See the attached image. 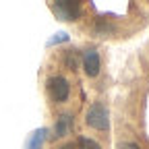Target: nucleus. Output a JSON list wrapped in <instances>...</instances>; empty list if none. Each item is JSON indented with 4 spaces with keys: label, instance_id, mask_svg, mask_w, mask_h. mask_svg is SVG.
I'll list each match as a JSON object with an SVG mask.
<instances>
[{
    "label": "nucleus",
    "instance_id": "obj_7",
    "mask_svg": "<svg viewBox=\"0 0 149 149\" xmlns=\"http://www.w3.org/2000/svg\"><path fill=\"white\" fill-rule=\"evenodd\" d=\"M93 31H95V35H100V37H106V35H112L116 31V27L112 25L110 21H106V19H97V23H95V27H93Z\"/></svg>",
    "mask_w": 149,
    "mask_h": 149
},
{
    "label": "nucleus",
    "instance_id": "obj_3",
    "mask_svg": "<svg viewBox=\"0 0 149 149\" xmlns=\"http://www.w3.org/2000/svg\"><path fill=\"white\" fill-rule=\"evenodd\" d=\"M48 91L54 102L58 104H64L70 95V83L64 79V77H50L48 79Z\"/></svg>",
    "mask_w": 149,
    "mask_h": 149
},
{
    "label": "nucleus",
    "instance_id": "obj_8",
    "mask_svg": "<svg viewBox=\"0 0 149 149\" xmlns=\"http://www.w3.org/2000/svg\"><path fill=\"white\" fill-rule=\"evenodd\" d=\"M77 145H79V149H102L97 141H93V139H89V137H79Z\"/></svg>",
    "mask_w": 149,
    "mask_h": 149
},
{
    "label": "nucleus",
    "instance_id": "obj_1",
    "mask_svg": "<svg viewBox=\"0 0 149 149\" xmlns=\"http://www.w3.org/2000/svg\"><path fill=\"white\" fill-rule=\"evenodd\" d=\"M85 124L91 126L93 130H108L110 128V110L104 102L91 104V108L85 114Z\"/></svg>",
    "mask_w": 149,
    "mask_h": 149
},
{
    "label": "nucleus",
    "instance_id": "obj_2",
    "mask_svg": "<svg viewBox=\"0 0 149 149\" xmlns=\"http://www.w3.org/2000/svg\"><path fill=\"white\" fill-rule=\"evenodd\" d=\"M52 10H54L56 19H60V21H77L81 17V4L70 2V0H58V2H54Z\"/></svg>",
    "mask_w": 149,
    "mask_h": 149
},
{
    "label": "nucleus",
    "instance_id": "obj_5",
    "mask_svg": "<svg viewBox=\"0 0 149 149\" xmlns=\"http://www.w3.org/2000/svg\"><path fill=\"white\" fill-rule=\"evenodd\" d=\"M72 124H74L72 114H60L58 118H56V124H54V135H56V137H66V135H70Z\"/></svg>",
    "mask_w": 149,
    "mask_h": 149
},
{
    "label": "nucleus",
    "instance_id": "obj_12",
    "mask_svg": "<svg viewBox=\"0 0 149 149\" xmlns=\"http://www.w3.org/2000/svg\"><path fill=\"white\" fill-rule=\"evenodd\" d=\"M60 149H74V145H72V143H66V145H62Z\"/></svg>",
    "mask_w": 149,
    "mask_h": 149
},
{
    "label": "nucleus",
    "instance_id": "obj_9",
    "mask_svg": "<svg viewBox=\"0 0 149 149\" xmlns=\"http://www.w3.org/2000/svg\"><path fill=\"white\" fill-rule=\"evenodd\" d=\"M70 37H68V33H64V31H60V33H56L54 37H50V42H48V46H54V44H64V42H68Z\"/></svg>",
    "mask_w": 149,
    "mask_h": 149
},
{
    "label": "nucleus",
    "instance_id": "obj_4",
    "mask_svg": "<svg viewBox=\"0 0 149 149\" xmlns=\"http://www.w3.org/2000/svg\"><path fill=\"white\" fill-rule=\"evenodd\" d=\"M102 68V60H100V54L95 50H87L83 54V70L87 77H97Z\"/></svg>",
    "mask_w": 149,
    "mask_h": 149
},
{
    "label": "nucleus",
    "instance_id": "obj_11",
    "mask_svg": "<svg viewBox=\"0 0 149 149\" xmlns=\"http://www.w3.org/2000/svg\"><path fill=\"white\" fill-rule=\"evenodd\" d=\"M118 149H141L137 143H130V141H124V143H118Z\"/></svg>",
    "mask_w": 149,
    "mask_h": 149
},
{
    "label": "nucleus",
    "instance_id": "obj_10",
    "mask_svg": "<svg viewBox=\"0 0 149 149\" xmlns=\"http://www.w3.org/2000/svg\"><path fill=\"white\" fill-rule=\"evenodd\" d=\"M64 64H66V68H74L77 66V54L74 52H66V56H64Z\"/></svg>",
    "mask_w": 149,
    "mask_h": 149
},
{
    "label": "nucleus",
    "instance_id": "obj_6",
    "mask_svg": "<svg viewBox=\"0 0 149 149\" xmlns=\"http://www.w3.org/2000/svg\"><path fill=\"white\" fill-rule=\"evenodd\" d=\"M46 135H48L46 128H37V130H33V133L29 135V139H27L25 149H42L44 143H46Z\"/></svg>",
    "mask_w": 149,
    "mask_h": 149
}]
</instances>
